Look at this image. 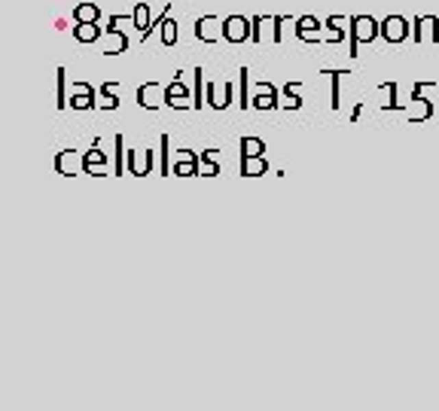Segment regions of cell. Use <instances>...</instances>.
I'll use <instances>...</instances> for the list:
<instances>
[{
    "instance_id": "1",
    "label": "cell",
    "mask_w": 439,
    "mask_h": 411,
    "mask_svg": "<svg viewBox=\"0 0 439 411\" xmlns=\"http://www.w3.org/2000/svg\"><path fill=\"white\" fill-rule=\"evenodd\" d=\"M375 37H381V25L373 16H351V58L360 55V43H373Z\"/></svg>"
},
{
    "instance_id": "2",
    "label": "cell",
    "mask_w": 439,
    "mask_h": 411,
    "mask_svg": "<svg viewBox=\"0 0 439 411\" xmlns=\"http://www.w3.org/2000/svg\"><path fill=\"white\" fill-rule=\"evenodd\" d=\"M253 37V18L244 16H229L223 18V40L229 43H244V40Z\"/></svg>"
},
{
    "instance_id": "3",
    "label": "cell",
    "mask_w": 439,
    "mask_h": 411,
    "mask_svg": "<svg viewBox=\"0 0 439 411\" xmlns=\"http://www.w3.org/2000/svg\"><path fill=\"white\" fill-rule=\"evenodd\" d=\"M184 73H177V79H174L171 85H165V95H162V101H165L168 107H174V110H192L195 101H189V92L184 85Z\"/></svg>"
},
{
    "instance_id": "4",
    "label": "cell",
    "mask_w": 439,
    "mask_h": 411,
    "mask_svg": "<svg viewBox=\"0 0 439 411\" xmlns=\"http://www.w3.org/2000/svg\"><path fill=\"white\" fill-rule=\"evenodd\" d=\"M55 171L62 174V177H77L79 171H86V156H79V153H73V150H62L55 156Z\"/></svg>"
},
{
    "instance_id": "5",
    "label": "cell",
    "mask_w": 439,
    "mask_h": 411,
    "mask_svg": "<svg viewBox=\"0 0 439 411\" xmlns=\"http://www.w3.org/2000/svg\"><path fill=\"white\" fill-rule=\"evenodd\" d=\"M409 22L403 16H388L381 22V37H384V43H403V40L409 37Z\"/></svg>"
},
{
    "instance_id": "6",
    "label": "cell",
    "mask_w": 439,
    "mask_h": 411,
    "mask_svg": "<svg viewBox=\"0 0 439 411\" xmlns=\"http://www.w3.org/2000/svg\"><path fill=\"white\" fill-rule=\"evenodd\" d=\"M125 161H128V174L147 177V174L153 171V150H128Z\"/></svg>"
},
{
    "instance_id": "7",
    "label": "cell",
    "mask_w": 439,
    "mask_h": 411,
    "mask_svg": "<svg viewBox=\"0 0 439 411\" xmlns=\"http://www.w3.org/2000/svg\"><path fill=\"white\" fill-rule=\"evenodd\" d=\"M195 37H199L201 43H217L223 37V22L217 16H201L199 22H195Z\"/></svg>"
},
{
    "instance_id": "8",
    "label": "cell",
    "mask_w": 439,
    "mask_h": 411,
    "mask_svg": "<svg viewBox=\"0 0 439 411\" xmlns=\"http://www.w3.org/2000/svg\"><path fill=\"white\" fill-rule=\"evenodd\" d=\"M439 40V18L421 16L415 18V43H436Z\"/></svg>"
},
{
    "instance_id": "9",
    "label": "cell",
    "mask_w": 439,
    "mask_h": 411,
    "mask_svg": "<svg viewBox=\"0 0 439 411\" xmlns=\"http://www.w3.org/2000/svg\"><path fill=\"white\" fill-rule=\"evenodd\" d=\"M95 98H98V95H95L92 85L77 83V85H73L71 101H67V107H73V110H92V107H98V101H95Z\"/></svg>"
},
{
    "instance_id": "10",
    "label": "cell",
    "mask_w": 439,
    "mask_h": 411,
    "mask_svg": "<svg viewBox=\"0 0 439 411\" xmlns=\"http://www.w3.org/2000/svg\"><path fill=\"white\" fill-rule=\"evenodd\" d=\"M427 89H430V83H418L415 92H412V101L418 104V110L409 113V122H424V119H430V113H434V107L424 101V92H427Z\"/></svg>"
},
{
    "instance_id": "11",
    "label": "cell",
    "mask_w": 439,
    "mask_h": 411,
    "mask_svg": "<svg viewBox=\"0 0 439 411\" xmlns=\"http://www.w3.org/2000/svg\"><path fill=\"white\" fill-rule=\"evenodd\" d=\"M86 174H92V177H104L107 174V153L101 150L98 140H95V146L86 153Z\"/></svg>"
},
{
    "instance_id": "12",
    "label": "cell",
    "mask_w": 439,
    "mask_h": 411,
    "mask_svg": "<svg viewBox=\"0 0 439 411\" xmlns=\"http://www.w3.org/2000/svg\"><path fill=\"white\" fill-rule=\"evenodd\" d=\"M327 22H317L314 16H302L299 22H296V37L305 40V43H317L321 40V28Z\"/></svg>"
},
{
    "instance_id": "13",
    "label": "cell",
    "mask_w": 439,
    "mask_h": 411,
    "mask_svg": "<svg viewBox=\"0 0 439 411\" xmlns=\"http://www.w3.org/2000/svg\"><path fill=\"white\" fill-rule=\"evenodd\" d=\"M159 95H165V89H162L159 83H147L138 89V104L144 107V110H156L159 104H165V101H159Z\"/></svg>"
},
{
    "instance_id": "14",
    "label": "cell",
    "mask_w": 439,
    "mask_h": 411,
    "mask_svg": "<svg viewBox=\"0 0 439 411\" xmlns=\"http://www.w3.org/2000/svg\"><path fill=\"white\" fill-rule=\"evenodd\" d=\"M256 92H260V95L253 98L256 110H275V107H278V89H275L272 83H260Z\"/></svg>"
},
{
    "instance_id": "15",
    "label": "cell",
    "mask_w": 439,
    "mask_h": 411,
    "mask_svg": "<svg viewBox=\"0 0 439 411\" xmlns=\"http://www.w3.org/2000/svg\"><path fill=\"white\" fill-rule=\"evenodd\" d=\"M229 101H232V85H229V83L208 85V104H211L214 110H226Z\"/></svg>"
},
{
    "instance_id": "16",
    "label": "cell",
    "mask_w": 439,
    "mask_h": 411,
    "mask_svg": "<svg viewBox=\"0 0 439 411\" xmlns=\"http://www.w3.org/2000/svg\"><path fill=\"white\" fill-rule=\"evenodd\" d=\"M101 40H107L104 55H119V52H125V49H128L125 34H123V31H116V28H107V31H104V37H101Z\"/></svg>"
},
{
    "instance_id": "17",
    "label": "cell",
    "mask_w": 439,
    "mask_h": 411,
    "mask_svg": "<svg viewBox=\"0 0 439 411\" xmlns=\"http://www.w3.org/2000/svg\"><path fill=\"white\" fill-rule=\"evenodd\" d=\"M241 174L244 177H262V174H268L266 156H241Z\"/></svg>"
},
{
    "instance_id": "18",
    "label": "cell",
    "mask_w": 439,
    "mask_h": 411,
    "mask_svg": "<svg viewBox=\"0 0 439 411\" xmlns=\"http://www.w3.org/2000/svg\"><path fill=\"white\" fill-rule=\"evenodd\" d=\"M73 37H77L79 43H98V40L104 37V31L98 28V22H77V28H73Z\"/></svg>"
},
{
    "instance_id": "19",
    "label": "cell",
    "mask_w": 439,
    "mask_h": 411,
    "mask_svg": "<svg viewBox=\"0 0 439 411\" xmlns=\"http://www.w3.org/2000/svg\"><path fill=\"white\" fill-rule=\"evenodd\" d=\"M150 3H138V6H134V28H138L140 31V40H144V43H147V37H150Z\"/></svg>"
},
{
    "instance_id": "20",
    "label": "cell",
    "mask_w": 439,
    "mask_h": 411,
    "mask_svg": "<svg viewBox=\"0 0 439 411\" xmlns=\"http://www.w3.org/2000/svg\"><path fill=\"white\" fill-rule=\"evenodd\" d=\"M174 174H177V177H192V174H199V156L184 150L180 153V161L174 165Z\"/></svg>"
},
{
    "instance_id": "21",
    "label": "cell",
    "mask_w": 439,
    "mask_h": 411,
    "mask_svg": "<svg viewBox=\"0 0 439 411\" xmlns=\"http://www.w3.org/2000/svg\"><path fill=\"white\" fill-rule=\"evenodd\" d=\"M199 174H201V177H217V174H220L217 153H214V150L199 153Z\"/></svg>"
},
{
    "instance_id": "22",
    "label": "cell",
    "mask_w": 439,
    "mask_h": 411,
    "mask_svg": "<svg viewBox=\"0 0 439 411\" xmlns=\"http://www.w3.org/2000/svg\"><path fill=\"white\" fill-rule=\"evenodd\" d=\"M101 10L95 3H79L77 10H73V22H98Z\"/></svg>"
},
{
    "instance_id": "23",
    "label": "cell",
    "mask_w": 439,
    "mask_h": 411,
    "mask_svg": "<svg viewBox=\"0 0 439 411\" xmlns=\"http://www.w3.org/2000/svg\"><path fill=\"white\" fill-rule=\"evenodd\" d=\"M238 77H241V83H238V92H241L238 107H241V110H247V107H253V98L247 95V85H251V79H247V77H251V70H247V67H241Z\"/></svg>"
},
{
    "instance_id": "24",
    "label": "cell",
    "mask_w": 439,
    "mask_h": 411,
    "mask_svg": "<svg viewBox=\"0 0 439 411\" xmlns=\"http://www.w3.org/2000/svg\"><path fill=\"white\" fill-rule=\"evenodd\" d=\"M241 156H266V144L260 137H241Z\"/></svg>"
},
{
    "instance_id": "25",
    "label": "cell",
    "mask_w": 439,
    "mask_h": 411,
    "mask_svg": "<svg viewBox=\"0 0 439 411\" xmlns=\"http://www.w3.org/2000/svg\"><path fill=\"white\" fill-rule=\"evenodd\" d=\"M113 85H116V83H104V85H101L98 107H104V110H116V107H119V101L113 98Z\"/></svg>"
},
{
    "instance_id": "26",
    "label": "cell",
    "mask_w": 439,
    "mask_h": 411,
    "mask_svg": "<svg viewBox=\"0 0 439 411\" xmlns=\"http://www.w3.org/2000/svg\"><path fill=\"white\" fill-rule=\"evenodd\" d=\"M159 144H162V161H159V171L168 177V174H171V137H168V134H162Z\"/></svg>"
},
{
    "instance_id": "27",
    "label": "cell",
    "mask_w": 439,
    "mask_h": 411,
    "mask_svg": "<svg viewBox=\"0 0 439 411\" xmlns=\"http://www.w3.org/2000/svg\"><path fill=\"white\" fill-rule=\"evenodd\" d=\"M327 28H333L327 34V43H342L345 40V28H342V18L339 16H329L327 18Z\"/></svg>"
},
{
    "instance_id": "28",
    "label": "cell",
    "mask_w": 439,
    "mask_h": 411,
    "mask_svg": "<svg viewBox=\"0 0 439 411\" xmlns=\"http://www.w3.org/2000/svg\"><path fill=\"white\" fill-rule=\"evenodd\" d=\"M299 89H302V83H287V85H284V95H287V107H290V110H299V107H302Z\"/></svg>"
},
{
    "instance_id": "29",
    "label": "cell",
    "mask_w": 439,
    "mask_h": 411,
    "mask_svg": "<svg viewBox=\"0 0 439 411\" xmlns=\"http://www.w3.org/2000/svg\"><path fill=\"white\" fill-rule=\"evenodd\" d=\"M162 43L165 46L177 43V22L174 18H162Z\"/></svg>"
},
{
    "instance_id": "30",
    "label": "cell",
    "mask_w": 439,
    "mask_h": 411,
    "mask_svg": "<svg viewBox=\"0 0 439 411\" xmlns=\"http://www.w3.org/2000/svg\"><path fill=\"white\" fill-rule=\"evenodd\" d=\"M327 77H333V101H329V104H333V110H339V107H342L339 79H342V77H348V70H327Z\"/></svg>"
},
{
    "instance_id": "31",
    "label": "cell",
    "mask_w": 439,
    "mask_h": 411,
    "mask_svg": "<svg viewBox=\"0 0 439 411\" xmlns=\"http://www.w3.org/2000/svg\"><path fill=\"white\" fill-rule=\"evenodd\" d=\"M64 77H67V73H64V67H58V107H62V110L67 107V101H71V98L64 95Z\"/></svg>"
},
{
    "instance_id": "32",
    "label": "cell",
    "mask_w": 439,
    "mask_h": 411,
    "mask_svg": "<svg viewBox=\"0 0 439 411\" xmlns=\"http://www.w3.org/2000/svg\"><path fill=\"white\" fill-rule=\"evenodd\" d=\"M201 104H205V101H201V67H195V110H199Z\"/></svg>"
},
{
    "instance_id": "33",
    "label": "cell",
    "mask_w": 439,
    "mask_h": 411,
    "mask_svg": "<svg viewBox=\"0 0 439 411\" xmlns=\"http://www.w3.org/2000/svg\"><path fill=\"white\" fill-rule=\"evenodd\" d=\"M113 140H116V174L123 177V134H116Z\"/></svg>"
},
{
    "instance_id": "34",
    "label": "cell",
    "mask_w": 439,
    "mask_h": 411,
    "mask_svg": "<svg viewBox=\"0 0 439 411\" xmlns=\"http://www.w3.org/2000/svg\"><path fill=\"white\" fill-rule=\"evenodd\" d=\"M436 85H439V79H436Z\"/></svg>"
}]
</instances>
